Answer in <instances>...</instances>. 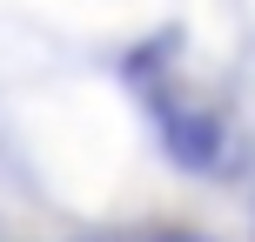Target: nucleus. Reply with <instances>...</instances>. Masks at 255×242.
Wrapping results in <instances>:
<instances>
[{
  "label": "nucleus",
  "instance_id": "obj_1",
  "mask_svg": "<svg viewBox=\"0 0 255 242\" xmlns=\"http://www.w3.org/2000/svg\"><path fill=\"white\" fill-rule=\"evenodd\" d=\"M94 242H208L195 229H128V236H94Z\"/></svg>",
  "mask_w": 255,
  "mask_h": 242
}]
</instances>
